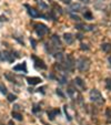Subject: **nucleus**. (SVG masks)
<instances>
[{"mask_svg":"<svg viewBox=\"0 0 111 125\" xmlns=\"http://www.w3.org/2000/svg\"><path fill=\"white\" fill-rule=\"evenodd\" d=\"M90 100L93 103L98 104V105H102L104 104V99L102 96V94L100 93V91H98L97 89H92L90 91Z\"/></svg>","mask_w":111,"mask_h":125,"instance_id":"obj_1","label":"nucleus"},{"mask_svg":"<svg viewBox=\"0 0 111 125\" xmlns=\"http://www.w3.org/2000/svg\"><path fill=\"white\" fill-rule=\"evenodd\" d=\"M90 64H91L90 59H88L87 57H81L77 61V68L80 72H86L90 69Z\"/></svg>","mask_w":111,"mask_h":125,"instance_id":"obj_2","label":"nucleus"},{"mask_svg":"<svg viewBox=\"0 0 111 125\" xmlns=\"http://www.w3.org/2000/svg\"><path fill=\"white\" fill-rule=\"evenodd\" d=\"M62 64V68L63 70H67V71H73V68H74V59L71 54H67V58H66V61L63 62Z\"/></svg>","mask_w":111,"mask_h":125,"instance_id":"obj_3","label":"nucleus"},{"mask_svg":"<svg viewBox=\"0 0 111 125\" xmlns=\"http://www.w3.org/2000/svg\"><path fill=\"white\" fill-rule=\"evenodd\" d=\"M33 27H35L36 33H37L39 37H43L45 34H47V33L49 32V28L43 23H36Z\"/></svg>","mask_w":111,"mask_h":125,"instance_id":"obj_4","label":"nucleus"},{"mask_svg":"<svg viewBox=\"0 0 111 125\" xmlns=\"http://www.w3.org/2000/svg\"><path fill=\"white\" fill-rule=\"evenodd\" d=\"M0 60L1 61H7L9 63H12V62L16 60V57L13 55V51L9 52V51H2L0 52Z\"/></svg>","mask_w":111,"mask_h":125,"instance_id":"obj_5","label":"nucleus"},{"mask_svg":"<svg viewBox=\"0 0 111 125\" xmlns=\"http://www.w3.org/2000/svg\"><path fill=\"white\" fill-rule=\"evenodd\" d=\"M31 59L35 61L33 65L37 70H47V64L43 62V60H41L40 58L36 57V55H31Z\"/></svg>","mask_w":111,"mask_h":125,"instance_id":"obj_6","label":"nucleus"},{"mask_svg":"<svg viewBox=\"0 0 111 125\" xmlns=\"http://www.w3.org/2000/svg\"><path fill=\"white\" fill-rule=\"evenodd\" d=\"M25 7L27 8V11H28L29 16L31 17V18H40L41 17V13L38 11L37 9H35V8L30 7L29 5H25Z\"/></svg>","mask_w":111,"mask_h":125,"instance_id":"obj_7","label":"nucleus"},{"mask_svg":"<svg viewBox=\"0 0 111 125\" xmlns=\"http://www.w3.org/2000/svg\"><path fill=\"white\" fill-rule=\"evenodd\" d=\"M51 42H52V47L54 48L56 50H61V47H62V43H61V40H60V38H59V35H57V34H53L51 37Z\"/></svg>","mask_w":111,"mask_h":125,"instance_id":"obj_8","label":"nucleus"},{"mask_svg":"<svg viewBox=\"0 0 111 125\" xmlns=\"http://www.w3.org/2000/svg\"><path fill=\"white\" fill-rule=\"evenodd\" d=\"M96 27L92 24H86V23H78L76 24V29L78 30H83V31H92Z\"/></svg>","mask_w":111,"mask_h":125,"instance_id":"obj_9","label":"nucleus"},{"mask_svg":"<svg viewBox=\"0 0 111 125\" xmlns=\"http://www.w3.org/2000/svg\"><path fill=\"white\" fill-rule=\"evenodd\" d=\"M13 71H16V72H24V73H27V63L24 61L22 63L17 64L16 66H13Z\"/></svg>","mask_w":111,"mask_h":125,"instance_id":"obj_10","label":"nucleus"},{"mask_svg":"<svg viewBox=\"0 0 111 125\" xmlns=\"http://www.w3.org/2000/svg\"><path fill=\"white\" fill-rule=\"evenodd\" d=\"M27 82H28L29 85H36V84H40L42 82L40 78L38 76H30V78H27Z\"/></svg>","mask_w":111,"mask_h":125,"instance_id":"obj_11","label":"nucleus"},{"mask_svg":"<svg viewBox=\"0 0 111 125\" xmlns=\"http://www.w3.org/2000/svg\"><path fill=\"white\" fill-rule=\"evenodd\" d=\"M59 113H60V110H59V109L50 110V111H48V112H47V114H48V118H49L50 121H53L56 116L59 115Z\"/></svg>","mask_w":111,"mask_h":125,"instance_id":"obj_12","label":"nucleus"},{"mask_svg":"<svg viewBox=\"0 0 111 125\" xmlns=\"http://www.w3.org/2000/svg\"><path fill=\"white\" fill-rule=\"evenodd\" d=\"M63 40L66 41L67 44H72L73 41H74V37H73L71 33L67 32V33H64L63 34Z\"/></svg>","mask_w":111,"mask_h":125,"instance_id":"obj_13","label":"nucleus"},{"mask_svg":"<svg viewBox=\"0 0 111 125\" xmlns=\"http://www.w3.org/2000/svg\"><path fill=\"white\" fill-rule=\"evenodd\" d=\"M73 82H74V84H76V85H78L80 89H82V90H85V89H86V83H85V81H83L81 78H79V76H77V78L73 80Z\"/></svg>","mask_w":111,"mask_h":125,"instance_id":"obj_14","label":"nucleus"},{"mask_svg":"<svg viewBox=\"0 0 111 125\" xmlns=\"http://www.w3.org/2000/svg\"><path fill=\"white\" fill-rule=\"evenodd\" d=\"M69 10H70V12H78V11H81V10H83V8L81 7L79 3H71Z\"/></svg>","mask_w":111,"mask_h":125,"instance_id":"obj_15","label":"nucleus"},{"mask_svg":"<svg viewBox=\"0 0 111 125\" xmlns=\"http://www.w3.org/2000/svg\"><path fill=\"white\" fill-rule=\"evenodd\" d=\"M101 49H102V51L107 52V53H110L111 52V43H102Z\"/></svg>","mask_w":111,"mask_h":125,"instance_id":"obj_16","label":"nucleus"},{"mask_svg":"<svg viewBox=\"0 0 111 125\" xmlns=\"http://www.w3.org/2000/svg\"><path fill=\"white\" fill-rule=\"evenodd\" d=\"M83 18H85V19H87V20H92V19H93V16H92V13H91V11H90V10L86 9L85 12H83Z\"/></svg>","mask_w":111,"mask_h":125,"instance_id":"obj_17","label":"nucleus"},{"mask_svg":"<svg viewBox=\"0 0 111 125\" xmlns=\"http://www.w3.org/2000/svg\"><path fill=\"white\" fill-rule=\"evenodd\" d=\"M37 5L39 6L40 10H47V9H48V6L46 5L43 1H41V0H37Z\"/></svg>","mask_w":111,"mask_h":125,"instance_id":"obj_18","label":"nucleus"},{"mask_svg":"<svg viewBox=\"0 0 111 125\" xmlns=\"http://www.w3.org/2000/svg\"><path fill=\"white\" fill-rule=\"evenodd\" d=\"M11 116L14 118V120H17V121H22V118H24L21 114H20V113H17V112H14V111L11 113Z\"/></svg>","mask_w":111,"mask_h":125,"instance_id":"obj_19","label":"nucleus"},{"mask_svg":"<svg viewBox=\"0 0 111 125\" xmlns=\"http://www.w3.org/2000/svg\"><path fill=\"white\" fill-rule=\"evenodd\" d=\"M53 57L56 58V59L58 60V61H62V59H63V54H62V52L59 51V52H54L53 53Z\"/></svg>","mask_w":111,"mask_h":125,"instance_id":"obj_20","label":"nucleus"},{"mask_svg":"<svg viewBox=\"0 0 111 125\" xmlns=\"http://www.w3.org/2000/svg\"><path fill=\"white\" fill-rule=\"evenodd\" d=\"M5 78L8 79L10 82H13V83H16V84H18V83H17V81H16V78H14V76H12L10 73H5Z\"/></svg>","mask_w":111,"mask_h":125,"instance_id":"obj_21","label":"nucleus"},{"mask_svg":"<svg viewBox=\"0 0 111 125\" xmlns=\"http://www.w3.org/2000/svg\"><path fill=\"white\" fill-rule=\"evenodd\" d=\"M0 93L3 95L8 94V90H7V87L5 86V85L2 84V83H0Z\"/></svg>","mask_w":111,"mask_h":125,"instance_id":"obj_22","label":"nucleus"},{"mask_svg":"<svg viewBox=\"0 0 111 125\" xmlns=\"http://www.w3.org/2000/svg\"><path fill=\"white\" fill-rule=\"evenodd\" d=\"M53 9H54V10H53L54 12H59L60 14L62 13V8L60 7L58 3H53Z\"/></svg>","mask_w":111,"mask_h":125,"instance_id":"obj_23","label":"nucleus"},{"mask_svg":"<svg viewBox=\"0 0 111 125\" xmlns=\"http://www.w3.org/2000/svg\"><path fill=\"white\" fill-rule=\"evenodd\" d=\"M106 116H107V123H111V110L110 109H107Z\"/></svg>","mask_w":111,"mask_h":125,"instance_id":"obj_24","label":"nucleus"},{"mask_svg":"<svg viewBox=\"0 0 111 125\" xmlns=\"http://www.w3.org/2000/svg\"><path fill=\"white\" fill-rule=\"evenodd\" d=\"M106 89L108 91H111V79L110 78L106 79Z\"/></svg>","mask_w":111,"mask_h":125,"instance_id":"obj_25","label":"nucleus"},{"mask_svg":"<svg viewBox=\"0 0 111 125\" xmlns=\"http://www.w3.org/2000/svg\"><path fill=\"white\" fill-rule=\"evenodd\" d=\"M58 81H59L60 84H64V83H67V75L63 74L62 76H60V78L58 79Z\"/></svg>","mask_w":111,"mask_h":125,"instance_id":"obj_26","label":"nucleus"},{"mask_svg":"<svg viewBox=\"0 0 111 125\" xmlns=\"http://www.w3.org/2000/svg\"><path fill=\"white\" fill-rule=\"evenodd\" d=\"M7 99H8V101H9V102H14L17 100V96L14 94H8Z\"/></svg>","mask_w":111,"mask_h":125,"instance_id":"obj_27","label":"nucleus"},{"mask_svg":"<svg viewBox=\"0 0 111 125\" xmlns=\"http://www.w3.org/2000/svg\"><path fill=\"white\" fill-rule=\"evenodd\" d=\"M63 110H64V113H66V115H67V118H68V121H71V120H72V117H71V116L69 115V113H68V106L64 105V106H63Z\"/></svg>","mask_w":111,"mask_h":125,"instance_id":"obj_28","label":"nucleus"},{"mask_svg":"<svg viewBox=\"0 0 111 125\" xmlns=\"http://www.w3.org/2000/svg\"><path fill=\"white\" fill-rule=\"evenodd\" d=\"M39 111H41V107H40V105H38V104H36V105L33 106L32 112H33V113H37V112H39Z\"/></svg>","mask_w":111,"mask_h":125,"instance_id":"obj_29","label":"nucleus"},{"mask_svg":"<svg viewBox=\"0 0 111 125\" xmlns=\"http://www.w3.org/2000/svg\"><path fill=\"white\" fill-rule=\"evenodd\" d=\"M70 17H71V19H72V20H76V21H80V17L77 16V14L71 13V14H70Z\"/></svg>","mask_w":111,"mask_h":125,"instance_id":"obj_30","label":"nucleus"},{"mask_svg":"<svg viewBox=\"0 0 111 125\" xmlns=\"http://www.w3.org/2000/svg\"><path fill=\"white\" fill-rule=\"evenodd\" d=\"M80 49L82 50V51H88V50H89V47H88L87 44H85V43H81V44H80Z\"/></svg>","mask_w":111,"mask_h":125,"instance_id":"obj_31","label":"nucleus"},{"mask_svg":"<svg viewBox=\"0 0 111 125\" xmlns=\"http://www.w3.org/2000/svg\"><path fill=\"white\" fill-rule=\"evenodd\" d=\"M30 43H31V45H32L33 49H36V48H37V41H36L33 38H30Z\"/></svg>","mask_w":111,"mask_h":125,"instance_id":"obj_32","label":"nucleus"},{"mask_svg":"<svg viewBox=\"0 0 111 125\" xmlns=\"http://www.w3.org/2000/svg\"><path fill=\"white\" fill-rule=\"evenodd\" d=\"M56 93H57L59 96H61V97H64V94L62 93V91L60 90V89H57V91H56Z\"/></svg>","mask_w":111,"mask_h":125,"instance_id":"obj_33","label":"nucleus"},{"mask_svg":"<svg viewBox=\"0 0 111 125\" xmlns=\"http://www.w3.org/2000/svg\"><path fill=\"white\" fill-rule=\"evenodd\" d=\"M45 90H46V86H42V87H39L38 89V92H41L45 94Z\"/></svg>","mask_w":111,"mask_h":125,"instance_id":"obj_34","label":"nucleus"},{"mask_svg":"<svg viewBox=\"0 0 111 125\" xmlns=\"http://www.w3.org/2000/svg\"><path fill=\"white\" fill-rule=\"evenodd\" d=\"M76 38L78 39V40H81V39L83 38V37H82V33H78V34L76 35Z\"/></svg>","mask_w":111,"mask_h":125,"instance_id":"obj_35","label":"nucleus"},{"mask_svg":"<svg viewBox=\"0 0 111 125\" xmlns=\"http://www.w3.org/2000/svg\"><path fill=\"white\" fill-rule=\"evenodd\" d=\"M0 20H1V21H7V19H6V17L3 18L2 16H0Z\"/></svg>","mask_w":111,"mask_h":125,"instance_id":"obj_36","label":"nucleus"},{"mask_svg":"<svg viewBox=\"0 0 111 125\" xmlns=\"http://www.w3.org/2000/svg\"><path fill=\"white\" fill-rule=\"evenodd\" d=\"M81 2H83V3H89L90 2V0H80Z\"/></svg>","mask_w":111,"mask_h":125,"instance_id":"obj_37","label":"nucleus"},{"mask_svg":"<svg viewBox=\"0 0 111 125\" xmlns=\"http://www.w3.org/2000/svg\"><path fill=\"white\" fill-rule=\"evenodd\" d=\"M70 1H71V0H63L64 3H70Z\"/></svg>","mask_w":111,"mask_h":125,"instance_id":"obj_38","label":"nucleus"},{"mask_svg":"<svg viewBox=\"0 0 111 125\" xmlns=\"http://www.w3.org/2000/svg\"><path fill=\"white\" fill-rule=\"evenodd\" d=\"M108 61H109V63H110V66H111V57L108 58Z\"/></svg>","mask_w":111,"mask_h":125,"instance_id":"obj_39","label":"nucleus"},{"mask_svg":"<svg viewBox=\"0 0 111 125\" xmlns=\"http://www.w3.org/2000/svg\"><path fill=\"white\" fill-rule=\"evenodd\" d=\"M48 1H51V0H48Z\"/></svg>","mask_w":111,"mask_h":125,"instance_id":"obj_40","label":"nucleus"}]
</instances>
